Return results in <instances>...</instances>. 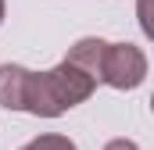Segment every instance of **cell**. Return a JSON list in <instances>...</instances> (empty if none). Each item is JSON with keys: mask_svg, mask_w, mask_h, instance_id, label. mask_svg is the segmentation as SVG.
I'll return each instance as SVG.
<instances>
[{"mask_svg": "<svg viewBox=\"0 0 154 150\" xmlns=\"http://www.w3.org/2000/svg\"><path fill=\"white\" fill-rule=\"evenodd\" d=\"M143 79H147V57H143V50L133 46V43H108L100 82H108L115 89H136Z\"/></svg>", "mask_w": 154, "mask_h": 150, "instance_id": "cell-1", "label": "cell"}, {"mask_svg": "<svg viewBox=\"0 0 154 150\" xmlns=\"http://www.w3.org/2000/svg\"><path fill=\"white\" fill-rule=\"evenodd\" d=\"M50 82H54V89H57V97H61V104H65V111L68 107H75L82 100H90L93 97V89H97V75H90L86 68H79L75 61H61L57 68H50Z\"/></svg>", "mask_w": 154, "mask_h": 150, "instance_id": "cell-2", "label": "cell"}, {"mask_svg": "<svg viewBox=\"0 0 154 150\" xmlns=\"http://www.w3.org/2000/svg\"><path fill=\"white\" fill-rule=\"evenodd\" d=\"M25 111L39 114V118H57L65 114V104L50 82V72H29V86H25Z\"/></svg>", "mask_w": 154, "mask_h": 150, "instance_id": "cell-3", "label": "cell"}, {"mask_svg": "<svg viewBox=\"0 0 154 150\" xmlns=\"http://www.w3.org/2000/svg\"><path fill=\"white\" fill-rule=\"evenodd\" d=\"M25 86H29V68L0 64V104L7 111H25Z\"/></svg>", "mask_w": 154, "mask_h": 150, "instance_id": "cell-4", "label": "cell"}, {"mask_svg": "<svg viewBox=\"0 0 154 150\" xmlns=\"http://www.w3.org/2000/svg\"><path fill=\"white\" fill-rule=\"evenodd\" d=\"M104 57H108V43L104 39H97V36H86V39H79L75 46L68 50V61H75L79 68H86L90 75H104Z\"/></svg>", "mask_w": 154, "mask_h": 150, "instance_id": "cell-5", "label": "cell"}, {"mask_svg": "<svg viewBox=\"0 0 154 150\" xmlns=\"http://www.w3.org/2000/svg\"><path fill=\"white\" fill-rule=\"evenodd\" d=\"M22 150H79L68 136H57V132H47V136H36V140H29Z\"/></svg>", "mask_w": 154, "mask_h": 150, "instance_id": "cell-6", "label": "cell"}, {"mask_svg": "<svg viewBox=\"0 0 154 150\" xmlns=\"http://www.w3.org/2000/svg\"><path fill=\"white\" fill-rule=\"evenodd\" d=\"M136 18H140L143 36L154 43V0H136Z\"/></svg>", "mask_w": 154, "mask_h": 150, "instance_id": "cell-7", "label": "cell"}, {"mask_svg": "<svg viewBox=\"0 0 154 150\" xmlns=\"http://www.w3.org/2000/svg\"><path fill=\"white\" fill-rule=\"evenodd\" d=\"M104 150H140L133 140H111V143H104Z\"/></svg>", "mask_w": 154, "mask_h": 150, "instance_id": "cell-8", "label": "cell"}, {"mask_svg": "<svg viewBox=\"0 0 154 150\" xmlns=\"http://www.w3.org/2000/svg\"><path fill=\"white\" fill-rule=\"evenodd\" d=\"M0 22H4V0H0Z\"/></svg>", "mask_w": 154, "mask_h": 150, "instance_id": "cell-9", "label": "cell"}, {"mask_svg": "<svg viewBox=\"0 0 154 150\" xmlns=\"http://www.w3.org/2000/svg\"><path fill=\"white\" fill-rule=\"evenodd\" d=\"M151 111H154V93H151Z\"/></svg>", "mask_w": 154, "mask_h": 150, "instance_id": "cell-10", "label": "cell"}]
</instances>
